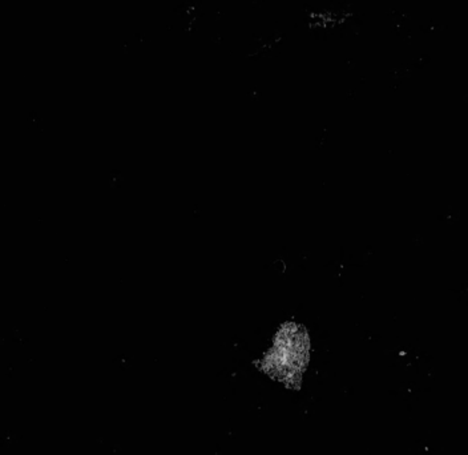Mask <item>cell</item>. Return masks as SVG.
Returning <instances> with one entry per match:
<instances>
[{
	"mask_svg": "<svg viewBox=\"0 0 468 455\" xmlns=\"http://www.w3.org/2000/svg\"><path fill=\"white\" fill-rule=\"evenodd\" d=\"M309 361V337L303 328L287 324L277 333L273 347L265 354L262 369L287 387L299 385Z\"/></svg>",
	"mask_w": 468,
	"mask_h": 455,
	"instance_id": "6da1fadb",
	"label": "cell"
}]
</instances>
